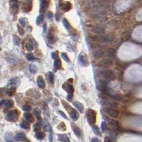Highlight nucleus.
I'll list each match as a JSON object with an SVG mask.
<instances>
[{
	"label": "nucleus",
	"mask_w": 142,
	"mask_h": 142,
	"mask_svg": "<svg viewBox=\"0 0 142 142\" xmlns=\"http://www.w3.org/2000/svg\"><path fill=\"white\" fill-rule=\"evenodd\" d=\"M86 118L90 124H94L96 122V114L92 109H88L86 111Z\"/></svg>",
	"instance_id": "f257e3e1"
},
{
	"label": "nucleus",
	"mask_w": 142,
	"mask_h": 142,
	"mask_svg": "<svg viewBox=\"0 0 142 142\" xmlns=\"http://www.w3.org/2000/svg\"><path fill=\"white\" fill-rule=\"evenodd\" d=\"M19 116V112L17 109H14V110H12L10 111L7 115V117H6V119L9 121H15Z\"/></svg>",
	"instance_id": "f03ea898"
},
{
	"label": "nucleus",
	"mask_w": 142,
	"mask_h": 142,
	"mask_svg": "<svg viewBox=\"0 0 142 142\" xmlns=\"http://www.w3.org/2000/svg\"><path fill=\"white\" fill-rule=\"evenodd\" d=\"M99 74H100V75L101 76H103L105 79H108L111 80V79H113L114 78V72L112 71H111V70H109V69H107V70H101L99 72Z\"/></svg>",
	"instance_id": "7ed1b4c3"
},
{
	"label": "nucleus",
	"mask_w": 142,
	"mask_h": 142,
	"mask_svg": "<svg viewBox=\"0 0 142 142\" xmlns=\"http://www.w3.org/2000/svg\"><path fill=\"white\" fill-rule=\"evenodd\" d=\"M104 111L109 116H111V117H114V118H118V111H116L115 109L106 108V109H104Z\"/></svg>",
	"instance_id": "20e7f679"
},
{
	"label": "nucleus",
	"mask_w": 142,
	"mask_h": 142,
	"mask_svg": "<svg viewBox=\"0 0 142 142\" xmlns=\"http://www.w3.org/2000/svg\"><path fill=\"white\" fill-rule=\"evenodd\" d=\"M62 87L68 93V94H73V93H74V87H73L72 84H70L69 81L68 82H65L63 84Z\"/></svg>",
	"instance_id": "39448f33"
},
{
	"label": "nucleus",
	"mask_w": 142,
	"mask_h": 142,
	"mask_svg": "<svg viewBox=\"0 0 142 142\" xmlns=\"http://www.w3.org/2000/svg\"><path fill=\"white\" fill-rule=\"evenodd\" d=\"M79 62L81 66H86L89 65L87 59H86V57H85V55L80 54L79 57Z\"/></svg>",
	"instance_id": "423d86ee"
},
{
	"label": "nucleus",
	"mask_w": 142,
	"mask_h": 142,
	"mask_svg": "<svg viewBox=\"0 0 142 142\" xmlns=\"http://www.w3.org/2000/svg\"><path fill=\"white\" fill-rule=\"evenodd\" d=\"M69 115H70V117L71 118V119L73 121H76L79 117V113L74 109H71L70 111H69Z\"/></svg>",
	"instance_id": "0eeeda50"
},
{
	"label": "nucleus",
	"mask_w": 142,
	"mask_h": 142,
	"mask_svg": "<svg viewBox=\"0 0 142 142\" xmlns=\"http://www.w3.org/2000/svg\"><path fill=\"white\" fill-rule=\"evenodd\" d=\"M37 85L39 86V87L41 88V89H44L45 86H46L45 81H44V78L42 76H39L37 77Z\"/></svg>",
	"instance_id": "6e6552de"
},
{
	"label": "nucleus",
	"mask_w": 142,
	"mask_h": 142,
	"mask_svg": "<svg viewBox=\"0 0 142 142\" xmlns=\"http://www.w3.org/2000/svg\"><path fill=\"white\" fill-rule=\"evenodd\" d=\"M71 127H72V130L74 132L75 135L77 137L80 138L81 136V129L76 124H74V123H71Z\"/></svg>",
	"instance_id": "1a4fd4ad"
},
{
	"label": "nucleus",
	"mask_w": 142,
	"mask_h": 142,
	"mask_svg": "<svg viewBox=\"0 0 142 142\" xmlns=\"http://www.w3.org/2000/svg\"><path fill=\"white\" fill-rule=\"evenodd\" d=\"M98 64H99V66L108 67V66H110L112 65V61H111L110 59H103Z\"/></svg>",
	"instance_id": "9d476101"
},
{
	"label": "nucleus",
	"mask_w": 142,
	"mask_h": 142,
	"mask_svg": "<svg viewBox=\"0 0 142 142\" xmlns=\"http://www.w3.org/2000/svg\"><path fill=\"white\" fill-rule=\"evenodd\" d=\"M10 6L13 9V11H14L15 12H17L18 11V8H19V4L18 2L16 1V0H11L10 2Z\"/></svg>",
	"instance_id": "9b49d317"
},
{
	"label": "nucleus",
	"mask_w": 142,
	"mask_h": 142,
	"mask_svg": "<svg viewBox=\"0 0 142 142\" xmlns=\"http://www.w3.org/2000/svg\"><path fill=\"white\" fill-rule=\"evenodd\" d=\"M58 140L62 142H70V140L66 134H59Z\"/></svg>",
	"instance_id": "f8f14e48"
},
{
	"label": "nucleus",
	"mask_w": 142,
	"mask_h": 142,
	"mask_svg": "<svg viewBox=\"0 0 142 142\" xmlns=\"http://www.w3.org/2000/svg\"><path fill=\"white\" fill-rule=\"evenodd\" d=\"M24 117L25 119H26L28 122H29V123H33V122L34 121V116H33L31 114H29V113H25V114H24Z\"/></svg>",
	"instance_id": "ddd939ff"
},
{
	"label": "nucleus",
	"mask_w": 142,
	"mask_h": 142,
	"mask_svg": "<svg viewBox=\"0 0 142 142\" xmlns=\"http://www.w3.org/2000/svg\"><path fill=\"white\" fill-rule=\"evenodd\" d=\"M42 118H41V119H39V120H38V121L34 124V130L35 131H38L41 128H42Z\"/></svg>",
	"instance_id": "4468645a"
},
{
	"label": "nucleus",
	"mask_w": 142,
	"mask_h": 142,
	"mask_svg": "<svg viewBox=\"0 0 142 142\" xmlns=\"http://www.w3.org/2000/svg\"><path fill=\"white\" fill-rule=\"evenodd\" d=\"M74 106H75L79 111H81V112H83V111H84V106H83V104H82L81 103H80V102H79V101H74Z\"/></svg>",
	"instance_id": "2eb2a0df"
},
{
	"label": "nucleus",
	"mask_w": 142,
	"mask_h": 142,
	"mask_svg": "<svg viewBox=\"0 0 142 142\" xmlns=\"http://www.w3.org/2000/svg\"><path fill=\"white\" fill-rule=\"evenodd\" d=\"M26 138V135L24 133H22V132H20V133H18L16 136H15V140L16 141H23Z\"/></svg>",
	"instance_id": "dca6fc26"
},
{
	"label": "nucleus",
	"mask_w": 142,
	"mask_h": 142,
	"mask_svg": "<svg viewBox=\"0 0 142 142\" xmlns=\"http://www.w3.org/2000/svg\"><path fill=\"white\" fill-rule=\"evenodd\" d=\"M54 69L56 71L61 68V66H62V62H61V61L59 59H57L56 60H54Z\"/></svg>",
	"instance_id": "f3484780"
},
{
	"label": "nucleus",
	"mask_w": 142,
	"mask_h": 142,
	"mask_svg": "<svg viewBox=\"0 0 142 142\" xmlns=\"http://www.w3.org/2000/svg\"><path fill=\"white\" fill-rule=\"evenodd\" d=\"M35 137L39 140H42L45 137V134L42 131H37L35 134Z\"/></svg>",
	"instance_id": "a211bd4d"
},
{
	"label": "nucleus",
	"mask_w": 142,
	"mask_h": 142,
	"mask_svg": "<svg viewBox=\"0 0 142 142\" xmlns=\"http://www.w3.org/2000/svg\"><path fill=\"white\" fill-rule=\"evenodd\" d=\"M5 139H6L7 142H14L12 134L10 132H8V133H6V135H5Z\"/></svg>",
	"instance_id": "6ab92c4d"
},
{
	"label": "nucleus",
	"mask_w": 142,
	"mask_h": 142,
	"mask_svg": "<svg viewBox=\"0 0 142 142\" xmlns=\"http://www.w3.org/2000/svg\"><path fill=\"white\" fill-rule=\"evenodd\" d=\"M94 55L95 58H96V59L101 58L104 55V52L101 51V50H98V51H96L94 53Z\"/></svg>",
	"instance_id": "aec40b11"
},
{
	"label": "nucleus",
	"mask_w": 142,
	"mask_h": 142,
	"mask_svg": "<svg viewBox=\"0 0 142 142\" xmlns=\"http://www.w3.org/2000/svg\"><path fill=\"white\" fill-rule=\"evenodd\" d=\"M34 115L36 116V118L38 120H39V119L42 118H41V111H40V110L39 109H35L34 110Z\"/></svg>",
	"instance_id": "412c9836"
},
{
	"label": "nucleus",
	"mask_w": 142,
	"mask_h": 142,
	"mask_svg": "<svg viewBox=\"0 0 142 142\" xmlns=\"http://www.w3.org/2000/svg\"><path fill=\"white\" fill-rule=\"evenodd\" d=\"M15 90H16V88L14 86H12L11 88H9L7 91V94L9 96H12L15 93Z\"/></svg>",
	"instance_id": "4be33fe9"
},
{
	"label": "nucleus",
	"mask_w": 142,
	"mask_h": 142,
	"mask_svg": "<svg viewBox=\"0 0 142 142\" xmlns=\"http://www.w3.org/2000/svg\"><path fill=\"white\" fill-rule=\"evenodd\" d=\"M92 129H93V131L94 132L95 134H96L98 136H101L100 130H99V127L97 126H92Z\"/></svg>",
	"instance_id": "5701e85b"
},
{
	"label": "nucleus",
	"mask_w": 142,
	"mask_h": 142,
	"mask_svg": "<svg viewBox=\"0 0 142 142\" xmlns=\"http://www.w3.org/2000/svg\"><path fill=\"white\" fill-rule=\"evenodd\" d=\"M20 126L22 128H24V129H29V124L27 121H23L21 124H20Z\"/></svg>",
	"instance_id": "b1692460"
},
{
	"label": "nucleus",
	"mask_w": 142,
	"mask_h": 142,
	"mask_svg": "<svg viewBox=\"0 0 142 142\" xmlns=\"http://www.w3.org/2000/svg\"><path fill=\"white\" fill-rule=\"evenodd\" d=\"M47 39L50 43H53L54 42V35L51 32H49L48 34H47Z\"/></svg>",
	"instance_id": "393cba45"
},
{
	"label": "nucleus",
	"mask_w": 142,
	"mask_h": 142,
	"mask_svg": "<svg viewBox=\"0 0 142 142\" xmlns=\"http://www.w3.org/2000/svg\"><path fill=\"white\" fill-rule=\"evenodd\" d=\"M14 106V102L12 100H8L5 103V106L7 109H10Z\"/></svg>",
	"instance_id": "a878e982"
},
{
	"label": "nucleus",
	"mask_w": 142,
	"mask_h": 142,
	"mask_svg": "<svg viewBox=\"0 0 142 142\" xmlns=\"http://www.w3.org/2000/svg\"><path fill=\"white\" fill-rule=\"evenodd\" d=\"M47 7V3L46 0H42V4H41V9H42L43 12L45 11V9Z\"/></svg>",
	"instance_id": "bb28decb"
},
{
	"label": "nucleus",
	"mask_w": 142,
	"mask_h": 142,
	"mask_svg": "<svg viewBox=\"0 0 142 142\" xmlns=\"http://www.w3.org/2000/svg\"><path fill=\"white\" fill-rule=\"evenodd\" d=\"M13 39H14V44L15 45H19L20 44V39L17 35L13 36Z\"/></svg>",
	"instance_id": "cd10ccee"
},
{
	"label": "nucleus",
	"mask_w": 142,
	"mask_h": 142,
	"mask_svg": "<svg viewBox=\"0 0 142 142\" xmlns=\"http://www.w3.org/2000/svg\"><path fill=\"white\" fill-rule=\"evenodd\" d=\"M29 71H30V72L31 73H36L37 72V66H34V65H33V64H31L30 66H29Z\"/></svg>",
	"instance_id": "c85d7f7f"
},
{
	"label": "nucleus",
	"mask_w": 142,
	"mask_h": 142,
	"mask_svg": "<svg viewBox=\"0 0 142 142\" xmlns=\"http://www.w3.org/2000/svg\"><path fill=\"white\" fill-rule=\"evenodd\" d=\"M48 78H49V82L51 84H54V75L51 71L48 72Z\"/></svg>",
	"instance_id": "c756f323"
},
{
	"label": "nucleus",
	"mask_w": 142,
	"mask_h": 142,
	"mask_svg": "<svg viewBox=\"0 0 142 142\" xmlns=\"http://www.w3.org/2000/svg\"><path fill=\"white\" fill-rule=\"evenodd\" d=\"M26 57H27V59L29 60V61H32V60H34L35 58H34V54H32V53H28L27 55H26Z\"/></svg>",
	"instance_id": "7c9ffc66"
},
{
	"label": "nucleus",
	"mask_w": 142,
	"mask_h": 142,
	"mask_svg": "<svg viewBox=\"0 0 142 142\" xmlns=\"http://www.w3.org/2000/svg\"><path fill=\"white\" fill-rule=\"evenodd\" d=\"M43 21V15H39L37 18V20H36V23L37 25H40V24Z\"/></svg>",
	"instance_id": "2f4dec72"
},
{
	"label": "nucleus",
	"mask_w": 142,
	"mask_h": 142,
	"mask_svg": "<svg viewBox=\"0 0 142 142\" xmlns=\"http://www.w3.org/2000/svg\"><path fill=\"white\" fill-rule=\"evenodd\" d=\"M26 49L28 50V51H32L33 50V49H34V47H33V45H32V44L31 43V42H29V43H27V45H26Z\"/></svg>",
	"instance_id": "473e14b6"
},
{
	"label": "nucleus",
	"mask_w": 142,
	"mask_h": 142,
	"mask_svg": "<svg viewBox=\"0 0 142 142\" xmlns=\"http://www.w3.org/2000/svg\"><path fill=\"white\" fill-rule=\"evenodd\" d=\"M63 24H64V27H65L66 29L69 30V27H70V25H69V24L68 21H67L66 19H64V20H63Z\"/></svg>",
	"instance_id": "72a5a7b5"
},
{
	"label": "nucleus",
	"mask_w": 142,
	"mask_h": 142,
	"mask_svg": "<svg viewBox=\"0 0 142 142\" xmlns=\"http://www.w3.org/2000/svg\"><path fill=\"white\" fill-rule=\"evenodd\" d=\"M62 57L63 58V59L64 61H66V62H69V59L68 57V56L66 55V53H62Z\"/></svg>",
	"instance_id": "f704fd0d"
},
{
	"label": "nucleus",
	"mask_w": 142,
	"mask_h": 142,
	"mask_svg": "<svg viewBox=\"0 0 142 142\" xmlns=\"http://www.w3.org/2000/svg\"><path fill=\"white\" fill-rule=\"evenodd\" d=\"M31 109H32L31 106H29V105H24V106H22V109H23L24 111H29L31 110Z\"/></svg>",
	"instance_id": "c9c22d12"
},
{
	"label": "nucleus",
	"mask_w": 142,
	"mask_h": 142,
	"mask_svg": "<svg viewBox=\"0 0 142 142\" xmlns=\"http://www.w3.org/2000/svg\"><path fill=\"white\" fill-rule=\"evenodd\" d=\"M19 24L22 26V27H24L25 25H26V22H25V20H24V19H23V18H21V19H19Z\"/></svg>",
	"instance_id": "e433bc0d"
},
{
	"label": "nucleus",
	"mask_w": 142,
	"mask_h": 142,
	"mask_svg": "<svg viewBox=\"0 0 142 142\" xmlns=\"http://www.w3.org/2000/svg\"><path fill=\"white\" fill-rule=\"evenodd\" d=\"M106 129V122L105 121H103L101 123V130L102 131H105Z\"/></svg>",
	"instance_id": "4c0bfd02"
},
{
	"label": "nucleus",
	"mask_w": 142,
	"mask_h": 142,
	"mask_svg": "<svg viewBox=\"0 0 142 142\" xmlns=\"http://www.w3.org/2000/svg\"><path fill=\"white\" fill-rule=\"evenodd\" d=\"M5 89H0V98L2 97L5 95Z\"/></svg>",
	"instance_id": "58836bf2"
},
{
	"label": "nucleus",
	"mask_w": 142,
	"mask_h": 142,
	"mask_svg": "<svg viewBox=\"0 0 142 142\" xmlns=\"http://www.w3.org/2000/svg\"><path fill=\"white\" fill-rule=\"evenodd\" d=\"M52 58H53L54 60H56L57 59H58V57H57L56 52H52Z\"/></svg>",
	"instance_id": "ea45409f"
},
{
	"label": "nucleus",
	"mask_w": 142,
	"mask_h": 142,
	"mask_svg": "<svg viewBox=\"0 0 142 142\" xmlns=\"http://www.w3.org/2000/svg\"><path fill=\"white\" fill-rule=\"evenodd\" d=\"M58 113H59V114H61V115H62V116L63 118H66V119H68V118H67V116H66V114H65L64 113H63L62 111H58Z\"/></svg>",
	"instance_id": "a19ab883"
},
{
	"label": "nucleus",
	"mask_w": 142,
	"mask_h": 142,
	"mask_svg": "<svg viewBox=\"0 0 142 142\" xmlns=\"http://www.w3.org/2000/svg\"><path fill=\"white\" fill-rule=\"evenodd\" d=\"M67 100L71 101L73 100V94H68L67 95Z\"/></svg>",
	"instance_id": "79ce46f5"
},
{
	"label": "nucleus",
	"mask_w": 142,
	"mask_h": 142,
	"mask_svg": "<svg viewBox=\"0 0 142 142\" xmlns=\"http://www.w3.org/2000/svg\"><path fill=\"white\" fill-rule=\"evenodd\" d=\"M47 17H48V19H51L52 17H53V14H52V12H48L47 13Z\"/></svg>",
	"instance_id": "37998d69"
},
{
	"label": "nucleus",
	"mask_w": 142,
	"mask_h": 142,
	"mask_svg": "<svg viewBox=\"0 0 142 142\" xmlns=\"http://www.w3.org/2000/svg\"><path fill=\"white\" fill-rule=\"evenodd\" d=\"M91 142H101L100 140H99L97 138H93L91 139Z\"/></svg>",
	"instance_id": "c03bdc74"
},
{
	"label": "nucleus",
	"mask_w": 142,
	"mask_h": 142,
	"mask_svg": "<svg viewBox=\"0 0 142 142\" xmlns=\"http://www.w3.org/2000/svg\"><path fill=\"white\" fill-rule=\"evenodd\" d=\"M104 142H112V141H111V140L110 138H109L108 137H106L104 138Z\"/></svg>",
	"instance_id": "a18cd8bd"
},
{
	"label": "nucleus",
	"mask_w": 142,
	"mask_h": 142,
	"mask_svg": "<svg viewBox=\"0 0 142 142\" xmlns=\"http://www.w3.org/2000/svg\"><path fill=\"white\" fill-rule=\"evenodd\" d=\"M5 104V100H2L1 101H0V108H1L3 106V104Z\"/></svg>",
	"instance_id": "49530a36"
},
{
	"label": "nucleus",
	"mask_w": 142,
	"mask_h": 142,
	"mask_svg": "<svg viewBox=\"0 0 142 142\" xmlns=\"http://www.w3.org/2000/svg\"><path fill=\"white\" fill-rule=\"evenodd\" d=\"M2 37H1V34H0V44H2Z\"/></svg>",
	"instance_id": "de8ad7c7"
},
{
	"label": "nucleus",
	"mask_w": 142,
	"mask_h": 142,
	"mask_svg": "<svg viewBox=\"0 0 142 142\" xmlns=\"http://www.w3.org/2000/svg\"><path fill=\"white\" fill-rule=\"evenodd\" d=\"M45 31H46V26L44 25V32H45Z\"/></svg>",
	"instance_id": "09e8293b"
},
{
	"label": "nucleus",
	"mask_w": 142,
	"mask_h": 142,
	"mask_svg": "<svg viewBox=\"0 0 142 142\" xmlns=\"http://www.w3.org/2000/svg\"><path fill=\"white\" fill-rule=\"evenodd\" d=\"M24 142H30V141H29V140H26V141H25Z\"/></svg>",
	"instance_id": "8fccbe9b"
}]
</instances>
